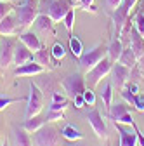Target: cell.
Masks as SVG:
<instances>
[{
  "mask_svg": "<svg viewBox=\"0 0 144 146\" xmlns=\"http://www.w3.org/2000/svg\"><path fill=\"white\" fill-rule=\"evenodd\" d=\"M14 16L17 19V25H19L21 30H28L40 14V5L38 0H24L23 4H19L17 7H14Z\"/></svg>",
  "mask_w": 144,
  "mask_h": 146,
  "instance_id": "obj_1",
  "label": "cell"
},
{
  "mask_svg": "<svg viewBox=\"0 0 144 146\" xmlns=\"http://www.w3.org/2000/svg\"><path fill=\"white\" fill-rule=\"evenodd\" d=\"M40 12L50 16L54 21H63V17L69 9H73L78 5L77 0H38Z\"/></svg>",
  "mask_w": 144,
  "mask_h": 146,
  "instance_id": "obj_2",
  "label": "cell"
},
{
  "mask_svg": "<svg viewBox=\"0 0 144 146\" xmlns=\"http://www.w3.org/2000/svg\"><path fill=\"white\" fill-rule=\"evenodd\" d=\"M111 66H113V61L106 56V58L101 59L92 70H89L87 75H85V84H87V87H89V89H96L102 78H106L108 75H110Z\"/></svg>",
  "mask_w": 144,
  "mask_h": 146,
  "instance_id": "obj_3",
  "label": "cell"
},
{
  "mask_svg": "<svg viewBox=\"0 0 144 146\" xmlns=\"http://www.w3.org/2000/svg\"><path fill=\"white\" fill-rule=\"evenodd\" d=\"M108 56V45H96L94 49L83 50V54L78 58V66L83 73H87L89 70H92L101 59H104Z\"/></svg>",
  "mask_w": 144,
  "mask_h": 146,
  "instance_id": "obj_4",
  "label": "cell"
},
{
  "mask_svg": "<svg viewBox=\"0 0 144 146\" xmlns=\"http://www.w3.org/2000/svg\"><path fill=\"white\" fill-rule=\"evenodd\" d=\"M59 136H61V131L56 125L45 123L38 131L33 132V143H35V146H57Z\"/></svg>",
  "mask_w": 144,
  "mask_h": 146,
  "instance_id": "obj_5",
  "label": "cell"
},
{
  "mask_svg": "<svg viewBox=\"0 0 144 146\" xmlns=\"http://www.w3.org/2000/svg\"><path fill=\"white\" fill-rule=\"evenodd\" d=\"M42 110H44V92L37 84L30 82V94L26 99V118L40 115Z\"/></svg>",
  "mask_w": 144,
  "mask_h": 146,
  "instance_id": "obj_6",
  "label": "cell"
},
{
  "mask_svg": "<svg viewBox=\"0 0 144 146\" xmlns=\"http://www.w3.org/2000/svg\"><path fill=\"white\" fill-rule=\"evenodd\" d=\"M63 89H64V92L69 99H73L75 96H80L83 94V90L87 89V84H85V78L82 77V73L80 71H75V73H71V75H68L63 82H61Z\"/></svg>",
  "mask_w": 144,
  "mask_h": 146,
  "instance_id": "obj_7",
  "label": "cell"
},
{
  "mask_svg": "<svg viewBox=\"0 0 144 146\" xmlns=\"http://www.w3.org/2000/svg\"><path fill=\"white\" fill-rule=\"evenodd\" d=\"M108 118L113 120V123H123V125H132L134 118L130 115V106L127 101L123 103H115L108 110Z\"/></svg>",
  "mask_w": 144,
  "mask_h": 146,
  "instance_id": "obj_8",
  "label": "cell"
},
{
  "mask_svg": "<svg viewBox=\"0 0 144 146\" xmlns=\"http://www.w3.org/2000/svg\"><path fill=\"white\" fill-rule=\"evenodd\" d=\"M110 77H111V84L113 87H116L118 90L123 89L125 85H127V82L130 80V68L123 66L122 63H113L111 66V71H110Z\"/></svg>",
  "mask_w": 144,
  "mask_h": 146,
  "instance_id": "obj_9",
  "label": "cell"
},
{
  "mask_svg": "<svg viewBox=\"0 0 144 146\" xmlns=\"http://www.w3.org/2000/svg\"><path fill=\"white\" fill-rule=\"evenodd\" d=\"M87 120H89V123H90L92 131L97 137H101V139L108 137V127H106V122H104L102 115L99 113V110H96V108L90 110V111L87 113Z\"/></svg>",
  "mask_w": 144,
  "mask_h": 146,
  "instance_id": "obj_10",
  "label": "cell"
},
{
  "mask_svg": "<svg viewBox=\"0 0 144 146\" xmlns=\"http://www.w3.org/2000/svg\"><path fill=\"white\" fill-rule=\"evenodd\" d=\"M14 49H16V42L12 38L0 40V68L2 70H7L14 61Z\"/></svg>",
  "mask_w": 144,
  "mask_h": 146,
  "instance_id": "obj_11",
  "label": "cell"
},
{
  "mask_svg": "<svg viewBox=\"0 0 144 146\" xmlns=\"http://www.w3.org/2000/svg\"><path fill=\"white\" fill-rule=\"evenodd\" d=\"M115 129L120 134V146H137V136L132 125L115 123Z\"/></svg>",
  "mask_w": 144,
  "mask_h": 146,
  "instance_id": "obj_12",
  "label": "cell"
},
{
  "mask_svg": "<svg viewBox=\"0 0 144 146\" xmlns=\"http://www.w3.org/2000/svg\"><path fill=\"white\" fill-rule=\"evenodd\" d=\"M45 68L42 64H38L37 61H28L21 66H16L14 70V77H33V75H40V73H44Z\"/></svg>",
  "mask_w": 144,
  "mask_h": 146,
  "instance_id": "obj_13",
  "label": "cell"
},
{
  "mask_svg": "<svg viewBox=\"0 0 144 146\" xmlns=\"http://www.w3.org/2000/svg\"><path fill=\"white\" fill-rule=\"evenodd\" d=\"M19 25H17V19H16V16L14 12L7 14L2 21H0V35H4V36H12V35H17L19 33Z\"/></svg>",
  "mask_w": 144,
  "mask_h": 146,
  "instance_id": "obj_14",
  "label": "cell"
},
{
  "mask_svg": "<svg viewBox=\"0 0 144 146\" xmlns=\"http://www.w3.org/2000/svg\"><path fill=\"white\" fill-rule=\"evenodd\" d=\"M33 59V52L19 40L16 44V49H14V64L16 66H21V64H24V63H28V61H31Z\"/></svg>",
  "mask_w": 144,
  "mask_h": 146,
  "instance_id": "obj_15",
  "label": "cell"
},
{
  "mask_svg": "<svg viewBox=\"0 0 144 146\" xmlns=\"http://www.w3.org/2000/svg\"><path fill=\"white\" fill-rule=\"evenodd\" d=\"M129 45H130V49L134 50L135 58H141L142 54H144V35H141L135 26H132V30H130Z\"/></svg>",
  "mask_w": 144,
  "mask_h": 146,
  "instance_id": "obj_16",
  "label": "cell"
},
{
  "mask_svg": "<svg viewBox=\"0 0 144 146\" xmlns=\"http://www.w3.org/2000/svg\"><path fill=\"white\" fill-rule=\"evenodd\" d=\"M54 21L50 16H47V14H38V17H37V21H35V26H37V30L40 31V33H49V35H56V28H54Z\"/></svg>",
  "mask_w": 144,
  "mask_h": 146,
  "instance_id": "obj_17",
  "label": "cell"
},
{
  "mask_svg": "<svg viewBox=\"0 0 144 146\" xmlns=\"http://www.w3.org/2000/svg\"><path fill=\"white\" fill-rule=\"evenodd\" d=\"M12 144L14 146H33L30 132L24 127H14L12 129Z\"/></svg>",
  "mask_w": 144,
  "mask_h": 146,
  "instance_id": "obj_18",
  "label": "cell"
},
{
  "mask_svg": "<svg viewBox=\"0 0 144 146\" xmlns=\"http://www.w3.org/2000/svg\"><path fill=\"white\" fill-rule=\"evenodd\" d=\"M19 40L31 50V52H37V50H40L44 45H42V42H40V38L37 36V33H33V31H23V33H19Z\"/></svg>",
  "mask_w": 144,
  "mask_h": 146,
  "instance_id": "obj_19",
  "label": "cell"
},
{
  "mask_svg": "<svg viewBox=\"0 0 144 146\" xmlns=\"http://www.w3.org/2000/svg\"><path fill=\"white\" fill-rule=\"evenodd\" d=\"M61 136L66 141H69V143H75V141H82L83 139L82 131L78 129L77 125H73V123H66L63 129H61Z\"/></svg>",
  "mask_w": 144,
  "mask_h": 146,
  "instance_id": "obj_20",
  "label": "cell"
},
{
  "mask_svg": "<svg viewBox=\"0 0 144 146\" xmlns=\"http://www.w3.org/2000/svg\"><path fill=\"white\" fill-rule=\"evenodd\" d=\"M123 42L120 40V36H113L111 42L108 44V58H110L113 63L118 61V58L122 56V50H123Z\"/></svg>",
  "mask_w": 144,
  "mask_h": 146,
  "instance_id": "obj_21",
  "label": "cell"
},
{
  "mask_svg": "<svg viewBox=\"0 0 144 146\" xmlns=\"http://www.w3.org/2000/svg\"><path fill=\"white\" fill-rule=\"evenodd\" d=\"M118 63H122L123 66H127V68H134V66L137 64V58H135L134 50L130 49V45H125V47H123L122 56L118 58Z\"/></svg>",
  "mask_w": 144,
  "mask_h": 146,
  "instance_id": "obj_22",
  "label": "cell"
},
{
  "mask_svg": "<svg viewBox=\"0 0 144 146\" xmlns=\"http://www.w3.org/2000/svg\"><path fill=\"white\" fill-rule=\"evenodd\" d=\"M47 123V120H45V117H40V115H35V117H31V118H26L24 120V123H23V127L30 132V134H33L35 131H38L42 125H45Z\"/></svg>",
  "mask_w": 144,
  "mask_h": 146,
  "instance_id": "obj_23",
  "label": "cell"
},
{
  "mask_svg": "<svg viewBox=\"0 0 144 146\" xmlns=\"http://www.w3.org/2000/svg\"><path fill=\"white\" fill-rule=\"evenodd\" d=\"M50 49L47 47H42L40 50L33 52V61H37L38 64H42L44 68H50Z\"/></svg>",
  "mask_w": 144,
  "mask_h": 146,
  "instance_id": "obj_24",
  "label": "cell"
},
{
  "mask_svg": "<svg viewBox=\"0 0 144 146\" xmlns=\"http://www.w3.org/2000/svg\"><path fill=\"white\" fill-rule=\"evenodd\" d=\"M68 44H69V50H71V54H73V58H77V59H78L82 54H83V50H85V49H83L82 40L78 38L77 35L71 33V35H69V42H68Z\"/></svg>",
  "mask_w": 144,
  "mask_h": 146,
  "instance_id": "obj_25",
  "label": "cell"
},
{
  "mask_svg": "<svg viewBox=\"0 0 144 146\" xmlns=\"http://www.w3.org/2000/svg\"><path fill=\"white\" fill-rule=\"evenodd\" d=\"M101 99H102L106 110H110V108H111V104H113V84H111V82H110V84H106L104 89L101 90Z\"/></svg>",
  "mask_w": 144,
  "mask_h": 146,
  "instance_id": "obj_26",
  "label": "cell"
},
{
  "mask_svg": "<svg viewBox=\"0 0 144 146\" xmlns=\"http://www.w3.org/2000/svg\"><path fill=\"white\" fill-rule=\"evenodd\" d=\"M63 25H64V28H66V31H68L69 35L73 33V25H75V7L69 9V11L66 12V16L63 17Z\"/></svg>",
  "mask_w": 144,
  "mask_h": 146,
  "instance_id": "obj_27",
  "label": "cell"
},
{
  "mask_svg": "<svg viewBox=\"0 0 144 146\" xmlns=\"http://www.w3.org/2000/svg\"><path fill=\"white\" fill-rule=\"evenodd\" d=\"M50 56H52L54 59L61 61V59L66 56V49H64V45H63L61 42H54V45L50 47Z\"/></svg>",
  "mask_w": 144,
  "mask_h": 146,
  "instance_id": "obj_28",
  "label": "cell"
},
{
  "mask_svg": "<svg viewBox=\"0 0 144 146\" xmlns=\"http://www.w3.org/2000/svg\"><path fill=\"white\" fill-rule=\"evenodd\" d=\"M120 94H122V98H123L125 101H127L130 106H134V104H135V101H137V96H139V94H134V92H132V90H130L129 87H123V89H120Z\"/></svg>",
  "mask_w": 144,
  "mask_h": 146,
  "instance_id": "obj_29",
  "label": "cell"
},
{
  "mask_svg": "<svg viewBox=\"0 0 144 146\" xmlns=\"http://www.w3.org/2000/svg\"><path fill=\"white\" fill-rule=\"evenodd\" d=\"M28 98H5V96H0V111H4V110L14 103H19V101H26Z\"/></svg>",
  "mask_w": 144,
  "mask_h": 146,
  "instance_id": "obj_30",
  "label": "cell"
},
{
  "mask_svg": "<svg viewBox=\"0 0 144 146\" xmlns=\"http://www.w3.org/2000/svg\"><path fill=\"white\" fill-rule=\"evenodd\" d=\"M12 11H14V7H12V4H11V0H9V2H5V0H0V21H2L7 14H11Z\"/></svg>",
  "mask_w": 144,
  "mask_h": 146,
  "instance_id": "obj_31",
  "label": "cell"
},
{
  "mask_svg": "<svg viewBox=\"0 0 144 146\" xmlns=\"http://www.w3.org/2000/svg\"><path fill=\"white\" fill-rule=\"evenodd\" d=\"M69 106V101H50L49 110H54V111H64V110Z\"/></svg>",
  "mask_w": 144,
  "mask_h": 146,
  "instance_id": "obj_32",
  "label": "cell"
},
{
  "mask_svg": "<svg viewBox=\"0 0 144 146\" xmlns=\"http://www.w3.org/2000/svg\"><path fill=\"white\" fill-rule=\"evenodd\" d=\"M134 26L137 28V31L141 35H144V11H139L137 16H135V19H134Z\"/></svg>",
  "mask_w": 144,
  "mask_h": 146,
  "instance_id": "obj_33",
  "label": "cell"
},
{
  "mask_svg": "<svg viewBox=\"0 0 144 146\" xmlns=\"http://www.w3.org/2000/svg\"><path fill=\"white\" fill-rule=\"evenodd\" d=\"M83 99H85V104L89 106H94L96 104V94H94V89H85L83 90Z\"/></svg>",
  "mask_w": 144,
  "mask_h": 146,
  "instance_id": "obj_34",
  "label": "cell"
},
{
  "mask_svg": "<svg viewBox=\"0 0 144 146\" xmlns=\"http://www.w3.org/2000/svg\"><path fill=\"white\" fill-rule=\"evenodd\" d=\"M64 118V111H54V110H47L45 120L47 122H56V120H63Z\"/></svg>",
  "mask_w": 144,
  "mask_h": 146,
  "instance_id": "obj_35",
  "label": "cell"
},
{
  "mask_svg": "<svg viewBox=\"0 0 144 146\" xmlns=\"http://www.w3.org/2000/svg\"><path fill=\"white\" fill-rule=\"evenodd\" d=\"M120 4H122V0H104V5H106L108 9H110L111 12H113V11H115Z\"/></svg>",
  "mask_w": 144,
  "mask_h": 146,
  "instance_id": "obj_36",
  "label": "cell"
},
{
  "mask_svg": "<svg viewBox=\"0 0 144 146\" xmlns=\"http://www.w3.org/2000/svg\"><path fill=\"white\" fill-rule=\"evenodd\" d=\"M73 104H75V108H83L85 106V99H83V94H80V96H75L73 99Z\"/></svg>",
  "mask_w": 144,
  "mask_h": 146,
  "instance_id": "obj_37",
  "label": "cell"
},
{
  "mask_svg": "<svg viewBox=\"0 0 144 146\" xmlns=\"http://www.w3.org/2000/svg\"><path fill=\"white\" fill-rule=\"evenodd\" d=\"M135 66H137V70L142 73V77H144V54H142L141 58H137V64H135Z\"/></svg>",
  "mask_w": 144,
  "mask_h": 146,
  "instance_id": "obj_38",
  "label": "cell"
},
{
  "mask_svg": "<svg viewBox=\"0 0 144 146\" xmlns=\"http://www.w3.org/2000/svg\"><path fill=\"white\" fill-rule=\"evenodd\" d=\"M52 101H66V98L63 94H59V92L54 90V92H52Z\"/></svg>",
  "mask_w": 144,
  "mask_h": 146,
  "instance_id": "obj_39",
  "label": "cell"
},
{
  "mask_svg": "<svg viewBox=\"0 0 144 146\" xmlns=\"http://www.w3.org/2000/svg\"><path fill=\"white\" fill-rule=\"evenodd\" d=\"M71 146H87V144H82V143H77V141H75L73 144H71Z\"/></svg>",
  "mask_w": 144,
  "mask_h": 146,
  "instance_id": "obj_40",
  "label": "cell"
},
{
  "mask_svg": "<svg viewBox=\"0 0 144 146\" xmlns=\"http://www.w3.org/2000/svg\"><path fill=\"white\" fill-rule=\"evenodd\" d=\"M0 146H9V143L5 141V143H2V144H0Z\"/></svg>",
  "mask_w": 144,
  "mask_h": 146,
  "instance_id": "obj_41",
  "label": "cell"
},
{
  "mask_svg": "<svg viewBox=\"0 0 144 146\" xmlns=\"http://www.w3.org/2000/svg\"><path fill=\"white\" fill-rule=\"evenodd\" d=\"M0 144H2V134H0Z\"/></svg>",
  "mask_w": 144,
  "mask_h": 146,
  "instance_id": "obj_42",
  "label": "cell"
},
{
  "mask_svg": "<svg viewBox=\"0 0 144 146\" xmlns=\"http://www.w3.org/2000/svg\"><path fill=\"white\" fill-rule=\"evenodd\" d=\"M142 96H144V92H142Z\"/></svg>",
  "mask_w": 144,
  "mask_h": 146,
  "instance_id": "obj_43",
  "label": "cell"
}]
</instances>
